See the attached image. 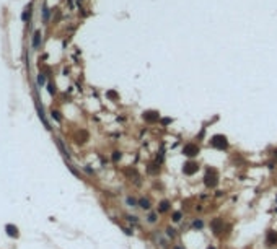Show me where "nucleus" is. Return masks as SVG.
Wrapping results in <instances>:
<instances>
[{"label":"nucleus","mask_w":277,"mask_h":249,"mask_svg":"<svg viewBox=\"0 0 277 249\" xmlns=\"http://www.w3.org/2000/svg\"><path fill=\"white\" fill-rule=\"evenodd\" d=\"M204 184H205V187H209V189L217 187V184H218V173H217V169H214V168L207 169L205 174H204Z\"/></svg>","instance_id":"obj_1"},{"label":"nucleus","mask_w":277,"mask_h":249,"mask_svg":"<svg viewBox=\"0 0 277 249\" xmlns=\"http://www.w3.org/2000/svg\"><path fill=\"white\" fill-rule=\"evenodd\" d=\"M210 145L214 148H217V150H227L228 148V138L225 137V135H222V133H217V135H214V137L210 138Z\"/></svg>","instance_id":"obj_2"},{"label":"nucleus","mask_w":277,"mask_h":249,"mask_svg":"<svg viewBox=\"0 0 277 249\" xmlns=\"http://www.w3.org/2000/svg\"><path fill=\"white\" fill-rule=\"evenodd\" d=\"M197 171H199V163H197V161L189 160V161H186L184 165H183V174L193 176V174H196Z\"/></svg>","instance_id":"obj_3"},{"label":"nucleus","mask_w":277,"mask_h":249,"mask_svg":"<svg viewBox=\"0 0 277 249\" xmlns=\"http://www.w3.org/2000/svg\"><path fill=\"white\" fill-rule=\"evenodd\" d=\"M199 145H196V143H186L184 147H183V155L184 156H188V158H194V156H197L199 155Z\"/></svg>","instance_id":"obj_4"},{"label":"nucleus","mask_w":277,"mask_h":249,"mask_svg":"<svg viewBox=\"0 0 277 249\" xmlns=\"http://www.w3.org/2000/svg\"><path fill=\"white\" fill-rule=\"evenodd\" d=\"M142 117H144L145 122L153 124V122H158V121H160V112L158 111H145L144 114H142Z\"/></svg>","instance_id":"obj_5"},{"label":"nucleus","mask_w":277,"mask_h":249,"mask_svg":"<svg viewBox=\"0 0 277 249\" xmlns=\"http://www.w3.org/2000/svg\"><path fill=\"white\" fill-rule=\"evenodd\" d=\"M210 230L214 231L215 236H218L223 231V220H222V218H214V220L210 221Z\"/></svg>","instance_id":"obj_6"},{"label":"nucleus","mask_w":277,"mask_h":249,"mask_svg":"<svg viewBox=\"0 0 277 249\" xmlns=\"http://www.w3.org/2000/svg\"><path fill=\"white\" fill-rule=\"evenodd\" d=\"M266 246L267 248H274V246H277V231L276 230H267V233H266Z\"/></svg>","instance_id":"obj_7"},{"label":"nucleus","mask_w":277,"mask_h":249,"mask_svg":"<svg viewBox=\"0 0 277 249\" xmlns=\"http://www.w3.org/2000/svg\"><path fill=\"white\" fill-rule=\"evenodd\" d=\"M170 210H171V202L170 200L165 199L158 203V213H168Z\"/></svg>","instance_id":"obj_8"},{"label":"nucleus","mask_w":277,"mask_h":249,"mask_svg":"<svg viewBox=\"0 0 277 249\" xmlns=\"http://www.w3.org/2000/svg\"><path fill=\"white\" fill-rule=\"evenodd\" d=\"M139 207L144 208V210H150V208H152L150 199H147V197H142V199H139Z\"/></svg>","instance_id":"obj_9"},{"label":"nucleus","mask_w":277,"mask_h":249,"mask_svg":"<svg viewBox=\"0 0 277 249\" xmlns=\"http://www.w3.org/2000/svg\"><path fill=\"white\" fill-rule=\"evenodd\" d=\"M147 173H148V174H158V173H160V165H158V163L157 161H155V163H150V165H148L147 166Z\"/></svg>","instance_id":"obj_10"},{"label":"nucleus","mask_w":277,"mask_h":249,"mask_svg":"<svg viewBox=\"0 0 277 249\" xmlns=\"http://www.w3.org/2000/svg\"><path fill=\"white\" fill-rule=\"evenodd\" d=\"M126 203H127V207H139V200H137L135 197H132V195L126 197Z\"/></svg>","instance_id":"obj_11"},{"label":"nucleus","mask_w":277,"mask_h":249,"mask_svg":"<svg viewBox=\"0 0 277 249\" xmlns=\"http://www.w3.org/2000/svg\"><path fill=\"white\" fill-rule=\"evenodd\" d=\"M191 228L193 230H202L204 228V221L200 220V218H196V220L191 223Z\"/></svg>","instance_id":"obj_12"},{"label":"nucleus","mask_w":277,"mask_h":249,"mask_svg":"<svg viewBox=\"0 0 277 249\" xmlns=\"http://www.w3.org/2000/svg\"><path fill=\"white\" fill-rule=\"evenodd\" d=\"M165 235L168 236L170 239H175L176 238V230L173 228V226H166V228H165Z\"/></svg>","instance_id":"obj_13"},{"label":"nucleus","mask_w":277,"mask_h":249,"mask_svg":"<svg viewBox=\"0 0 277 249\" xmlns=\"http://www.w3.org/2000/svg\"><path fill=\"white\" fill-rule=\"evenodd\" d=\"M5 230H7V233L10 236H13V238H16V236H18V230H16V226H13V225H7V228H5Z\"/></svg>","instance_id":"obj_14"},{"label":"nucleus","mask_w":277,"mask_h":249,"mask_svg":"<svg viewBox=\"0 0 277 249\" xmlns=\"http://www.w3.org/2000/svg\"><path fill=\"white\" fill-rule=\"evenodd\" d=\"M39 42H41V33L36 31L34 38H33V47H39Z\"/></svg>","instance_id":"obj_15"},{"label":"nucleus","mask_w":277,"mask_h":249,"mask_svg":"<svg viewBox=\"0 0 277 249\" xmlns=\"http://www.w3.org/2000/svg\"><path fill=\"white\" fill-rule=\"evenodd\" d=\"M121 158H122V153H121V151H112V155H111V160H112V161H114V163H119L121 161Z\"/></svg>","instance_id":"obj_16"},{"label":"nucleus","mask_w":277,"mask_h":249,"mask_svg":"<svg viewBox=\"0 0 277 249\" xmlns=\"http://www.w3.org/2000/svg\"><path fill=\"white\" fill-rule=\"evenodd\" d=\"M181 218H183V213H181L179 210L173 212V215H171V220L175 221V223H179V221H181Z\"/></svg>","instance_id":"obj_17"},{"label":"nucleus","mask_w":277,"mask_h":249,"mask_svg":"<svg viewBox=\"0 0 277 249\" xmlns=\"http://www.w3.org/2000/svg\"><path fill=\"white\" fill-rule=\"evenodd\" d=\"M158 212L155 213V212H152V213H148V217H147V221L148 223H157V220H158Z\"/></svg>","instance_id":"obj_18"},{"label":"nucleus","mask_w":277,"mask_h":249,"mask_svg":"<svg viewBox=\"0 0 277 249\" xmlns=\"http://www.w3.org/2000/svg\"><path fill=\"white\" fill-rule=\"evenodd\" d=\"M126 220L129 221V223H137V221H139V218H137L135 215H126Z\"/></svg>","instance_id":"obj_19"},{"label":"nucleus","mask_w":277,"mask_h":249,"mask_svg":"<svg viewBox=\"0 0 277 249\" xmlns=\"http://www.w3.org/2000/svg\"><path fill=\"white\" fill-rule=\"evenodd\" d=\"M42 16H44V20H47V18H49V8L46 7H42Z\"/></svg>","instance_id":"obj_20"},{"label":"nucleus","mask_w":277,"mask_h":249,"mask_svg":"<svg viewBox=\"0 0 277 249\" xmlns=\"http://www.w3.org/2000/svg\"><path fill=\"white\" fill-rule=\"evenodd\" d=\"M52 119L57 121V122H60V114L57 111H52Z\"/></svg>","instance_id":"obj_21"},{"label":"nucleus","mask_w":277,"mask_h":249,"mask_svg":"<svg viewBox=\"0 0 277 249\" xmlns=\"http://www.w3.org/2000/svg\"><path fill=\"white\" fill-rule=\"evenodd\" d=\"M108 98L116 99V98H117V93H116V91H108Z\"/></svg>","instance_id":"obj_22"},{"label":"nucleus","mask_w":277,"mask_h":249,"mask_svg":"<svg viewBox=\"0 0 277 249\" xmlns=\"http://www.w3.org/2000/svg\"><path fill=\"white\" fill-rule=\"evenodd\" d=\"M44 81H46V78H44V75L41 73V75L38 77V83H39V85H44Z\"/></svg>","instance_id":"obj_23"},{"label":"nucleus","mask_w":277,"mask_h":249,"mask_svg":"<svg viewBox=\"0 0 277 249\" xmlns=\"http://www.w3.org/2000/svg\"><path fill=\"white\" fill-rule=\"evenodd\" d=\"M21 18H23V20H28V18H29V11H25V13H23V15H21Z\"/></svg>","instance_id":"obj_24"},{"label":"nucleus","mask_w":277,"mask_h":249,"mask_svg":"<svg viewBox=\"0 0 277 249\" xmlns=\"http://www.w3.org/2000/svg\"><path fill=\"white\" fill-rule=\"evenodd\" d=\"M85 171H87L88 174H95V171H93L91 168H88V166H85Z\"/></svg>","instance_id":"obj_25"},{"label":"nucleus","mask_w":277,"mask_h":249,"mask_svg":"<svg viewBox=\"0 0 277 249\" xmlns=\"http://www.w3.org/2000/svg\"><path fill=\"white\" fill-rule=\"evenodd\" d=\"M170 122H171V119H170V117H166V119L161 121V124H163V126H166V124H170Z\"/></svg>","instance_id":"obj_26"},{"label":"nucleus","mask_w":277,"mask_h":249,"mask_svg":"<svg viewBox=\"0 0 277 249\" xmlns=\"http://www.w3.org/2000/svg\"><path fill=\"white\" fill-rule=\"evenodd\" d=\"M47 88H49V93H51V95H54V93H56V90H54V85H49Z\"/></svg>","instance_id":"obj_27"},{"label":"nucleus","mask_w":277,"mask_h":249,"mask_svg":"<svg viewBox=\"0 0 277 249\" xmlns=\"http://www.w3.org/2000/svg\"><path fill=\"white\" fill-rule=\"evenodd\" d=\"M171 249H184V248H181V246H179V244H175V246H173Z\"/></svg>","instance_id":"obj_28"},{"label":"nucleus","mask_w":277,"mask_h":249,"mask_svg":"<svg viewBox=\"0 0 277 249\" xmlns=\"http://www.w3.org/2000/svg\"><path fill=\"white\" fill-rule=\"evenodd\" d=\"M274 158H276V160H277V148H276V150H274Z\"/></svg>","instance_id":"obj_29"},{"label":"nucleus","mask_w":277,"mask_h":249,"mask_svg":"<svg viewBox=\"0 0 277 249\" xmlns=\"http://www.w3.org/2000/svg\"><path fill=\"white\" fill-rule=\"evenodd\" d=\"M207 249H217V248H215V246H209Z\"/></svg>","instance_id":"obj_30"}]
</instances>
